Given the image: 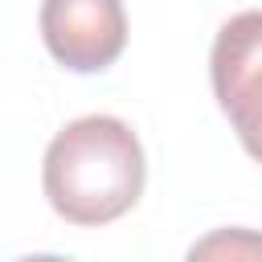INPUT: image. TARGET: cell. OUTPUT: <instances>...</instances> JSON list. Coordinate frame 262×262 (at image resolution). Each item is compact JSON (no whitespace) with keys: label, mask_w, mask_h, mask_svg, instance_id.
Returning <instances> with one entry per match:
<instances>
[{"label":"cell","mask_w":262,"mask_h":262,"mask_svg":"<svg viewBox=\"0 0 262 262\" xmlns=\"http://www.w3.org/2000/svg\"><path fill=\"white\" fill-rule=\"evenodd\" d=\"M188 258H262V233L254 229H221L188 250Z\"/></svg>","instance_id":"277c9868"},{"label":"cell","mask_w":262,"mask_h":262,"mask_svg":"<svg viewBox=\"0 0 262 262\" xmlns=\"http://www.w3.org/2000/svg\"><path fill=\"white\" fill-rule=\"evenodd\" d=\"M209 78L242 147L262 164V8L237 12L217 29Z\"/></svg>","instance_id":"7a4b0ae2"},{"label":"cell","mask_w":262,"mask_h":262,"mask_svg":"<svg viewBox=\"0 0 262 262\" xmlns=\"http://www.w3.org/2000/svg\"><path fill=\"white\" fill-rule=\"evenodd\" d=\"M41 37L57 66L98 74L127 45L123 0H41Z\"/></svg>","instance_id":"3957f363"},{"label":"cell","mask_w":262,"mask_h":262,"mask_svg":"<svg viewBox=\"0 0 262 262\" xmlns=\"http://www.w3.org/2000/svg\"><path fill=\"white\" fill-rule=\"evenodd\" d=\"M147 164L139 135L115 115H82L66 123L41 164L49 209L82 229L111 225L143 196Z\"/></svg>","instance_id":"6da1fadb"}]
</instances>
